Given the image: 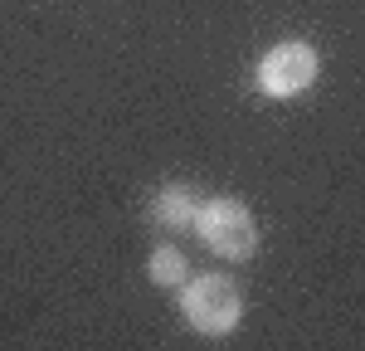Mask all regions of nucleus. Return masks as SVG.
Listing matches in <instances>:
<instances>
[{
    "mask_svg": "<svg viewBox=\"0 0 365 351\" xmlns=\"http://www.w3.org/2000/svg\"><path fill=\"white\" fill-rule=\"evenodd\" d=\"M180 312H185V322L195 332L225 337L244 317V297L234 288V278H225V273H200V278L185 273V283H180Z\"/></svg>",
    "mask_w": 365,
    "mask_h": 351,
    "instance_id": "nucleus-1",
    "label": "nucleus"
},
{
    "mask_svg": "<svg viewBox=\"0 0 365 351\" xmlns=\"http://www.w3.org/2000/svg\"><path fill=\"white\" fill-rule=\"evenodd\" d=\"M190 230H195L200 239H205V249H215L220 259H253V249H258V225H253L249 205L234 200V195L200 200Z\"/></svg>",
    "mask_w": 365,
    "mask_h": 351,
    "instance_id": "nucleus-2",
    "label": "nucleus"
},
{
    "mask_svg": "<svg viewBox=\"0 0 365 351\" xmlns=\"http://www.w3.org/2000/svg\"><path fill=\"white\" fill-rule=\"evenodd\" d=\"M317 83V49L302 39H282L258 58V88L268 98H297Z\"/></svg>",
    "mask_w": 365,
    "mask_h": 351,
    "instance_id": "nucleus-3",
    "label": "nucleus"
},
{
    "mask_svg": "<svg viewBox=\"0 0 365 351\" xmlns=\"http://www.w3.org/2000/svg\"><path fill=\"white\" fill-rule=\"evenodd\" d=\"M195 190H185V185H166L161 195H156V205H151V220L156 225H166V230H190L195 225Z\"/></svg>",
    "mask_w": 365,
    "mask_h": 351,
    "instance_id": "nucleus-4",
    "label": "nucleus"
},
{
    "mask_svg": "<svg viewBox=\"0 0 365 351\" xmlns=\"http://www.w3.org/2000/svg\"><path fill=\"white\" fill-rule=\"evenodd\" d=\"M146 273H151V283H161V288H180V283H185V254L170 249V244H161V249L151 254V263H146Z\"/></svg>",
    "mask_w": 365,
    "mask_h": 351,
    "instance_id": "nucleus-5",
    "label": "nucleus"
}]
</instances>
